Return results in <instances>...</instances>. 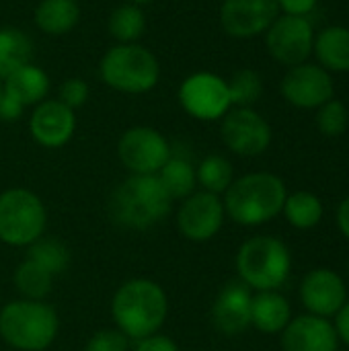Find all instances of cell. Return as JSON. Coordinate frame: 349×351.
<instances>
[{
    "label": "cell",
    "mask_w": 349,
    "mask_h": 351,
    "mask_svg": "<svg viewBox=\"0 0 349 351\" xmlns=\"http://www.w3.org/2000/svg\"><path fill=\"white\" fill-rule=\"evenodd\" d=\"M134 351H181V350H179V346H177L169 335L156 333V335H150V337H146V339L136 341V350Z\"/></svg>",
    "instance_id": "obj_34"
},
{
    "label": "cell",
    "mask_w": 349,
    "mask_h": 351,
    "mask_svg": "<svg viewBox=\"0 0 349 351\" xmlns=\"http://www.w3.org/2000/svg\"><path fill=\"white\" fill-rule=\"evenodd\" d=\"M47 210L41 197L27 187H10L0 193V243L29 247L45 234Z\"/></svg>",
    "instance_id": "obj_7"
},
{
    "label": "cell",
    "mask_w": 349,
    "mask_h": 351,
    "mask_svg": "<svg viewBox=\"0 0 349 351\" xmlns=\"http://www.w3.org/2000/svg\"><path fill=\"white\" fill-rule=\"evenodd\" d=\"M348 300V290L339 274L327 267L309 271L300 284V302L315 317H335Z\"/></svg>",
    "instance_id": "obj_16"
},
{
    "label": "cell",
    "mask_w": 349,
    "mask_h": 351,
    "mask_svg": "<svg viewBox=\"0 0 349 351\" xmlns=\"http://www.w3.org/2000/svg\"><path fill=\"white\" fill-rule=\"evenodd\" d=\"M80 14L78 0H39L33 10V23L43 35L62 37L76 29Z\"/></svg>",
    "instance_id": "obj_19"
},
{
    "label": "cell",
    "mask_w": 349,
    "mask_h": 351,
    "mask_svg": "<svg viewBox=\"0 0 349 351\" xmlns=\"http://www.w3.org/2000/svg\"><path fill=\"white\" fill-rule=\"evenodd\" d=\"M348 269H349V263H348Z\"/></svg>",
    "instance_id": "obj_41"
},
{
    "label": "cell",
    "mask_w": 349,
    "mask_h": 351,
    "mask_svg": "<svg viewBox=\"0 0 349 351\" xmlns=\"http://www.w3.org/2000/svg\"><path fill=\"white\" fill-rule=\"evenodd\" d=\"M251 290L241 282H228L212 304V325L226 337H237L251 327Z\"/></svg>",
    "instance_id": "obj_17"
},
{
    "label": "cell",
    "mask_w": 349,
    "mask_h": 351,
    "mask_svg": "<svg viewBox=\"0 0 349 351\" xmlns=\"http://www.w3.org/2000/svg\"><path fill=\"white\" fill-rule=\"evenodd\" d=\"M282 212L294 228L311 230L323 218V204L311 191H296V193L286 197Z\"/></svg>",
    "instance_id": "obj_28"
},
{
    "label": "cell",
    "mask_w": 349,
    "mask_h": 351,
    "mask_svg": "<svg viewBox=\"0 0 349 351\" xmlns=\"http://www.w3.org/2000/svg\"><path fill=\"white\" fill-rule=\"evenodd\" d=\"M171 152L169 140L150 125H134L117 142V158L130 175H156Z\"/></svg>",
    "instance_id": "obj_9"
},
{
    "label": "cell",
    "mask_w": 349,
    "mask_h": 351,
    "mask_svg": "<svg viewBox=\"0 0 349 351\" xmlns=\"http://www.w3.org/2000/svg\"><path fill=\"white\" fill-rule=\"evenodd\" d=\"M263 35L269 56L286 68L304 64L313 56L315 29L306 16L280 14Z\"/></svg>",
    "instance_id": "obj_10"
},
{
    "label": "cell",
    "mask_w": 349,
    "mask_h": 351,
    "mask_svg": "<svg viewBox=\"0 0 349 351\" xmlns=\"http://www.w3.org/2000/svg\"><path fill=\"white\" fill-rule=\"evenodd\" d=\"M288 197L284 181L274 173H249L230 183L222 204L226 216L241 226H261L282 214Z\"/></svg>",
    "instance_id": "obj_3"
},
{
    "label": "cell",
    "mask_w": 349,
    "mask_h": 351,
    "mask_svg": "<svg viewBox=\"0 0 349 351\" xmlns=\"http://www.w3.org/2000/svg\"><path fill=\"white\" fill-rule=\"evenodd\" d=\"M51 80L37 64H27L4 78V90L25 107H35L47 99Z\"/></svg>",
    "instance_id": "obj_22"
},
{
    "label": "cell",
    "mask_w": 349,
    "mask_h": 351,
    "mask_svg": "<svg viewBox=\"0 0 349 351\" xmlns=\"http://www.w3.org/2000/svg\"><path fill=\"white\" fill-rule=\"evenodd\" d=\"M313 53L327 72H349V27L329 25L315 33Z\"/></svg>",
    "instance_id": "obj_21"
},
{
    "label": "cell",
    "mask_w": 349,
    "mask_h": 351,
    "mask_svg": "<svg viewBox=\"0 0 349 351\" xmlns=\"http://www.w3.org/2000/svg\"><path fill=\"white\" fill-rule=\"evenodd\" d=\"M60 319L45 300H10L0 308V339L16 351H45L58 337Z\"/></svg>",
    "instance_id": "obj_4"
},
{
    "label": "cell",
    "mask_w": 349,
    "mask_h": 351,
    "mask_svg": "<svg viewBox=\"0 0 349 351\" xmlns=\"http://www.w3.org/2000/svg\"><path fill=\"white\" fill-rule=\"evenodd\" d=\"M169 317V296L148 278L123 282L111 298V319L130 341L160 333Z\"/></svg>",
    "instance_id": "obj_1"
},
{
    "label": "cell",
    "mask_w": 349,
    "mask_h": 351,
    "mask_svg": "<svg viewBox=\"0 0 349 351\" xmlns=\"http://www.w3.org/2000/svg\"><path fill=\"white\" fill-rule=\"evenodd\" d=\"M339 337L329 319L302 315L292 319L282 331L284 351H337Z\"/></svg>",
    "instance_id": "obj_18"
},
{
    "label": "cell",
    "mask_w": 349,
    "mask_h": 351,
    "mask_svg": "<svg viewBox=\"0 0 349 351\" xmlns=\"http://www.w3.org/2000/svg\"><path fill=\"white\" fill-rule=\"evenodd\" d=\"M226 82L232 107H253L263 95V78L257 70L241 68Z\"/></svg>",
    "instance_id": "obj_30"
},
{
    "label": "cell",
    "mask_w": 349,
    "mask_h": 351,
    "mask_svg": "<svg viewBox=\"0 0 349 351\" xmlns=\"http://www.w3.org/2000/svg\"><path fill=\"white\" fill-rule=\"evenodd\" d=\"M220 121L224 146L239 156H259L272 144V125L253 107H232Z\"/></svg>",
    "instance_id": "obj_11"
},
{
    "label": "cell",
    "mask_w": 349,
    "mask_h": 351,
    "mask_svg": "<svg viewBox=\"0 0 349 351\" xmlns=\"http://www.w3.org/2000/svg\"><path fill=\"white\" fill-rule=\"evenodd\" d=\"M27 259L35 261L56 278L64 274L66 267L70 265V251L62 241L53 237H41L27 247Z\"/></svg>",
    "instance_id": "obj_29"
},
{
    "label": "cell",
    "mask_w": 349,
    "mask_h": 351,
    "mask_svg": "<svg viewBox=\"0 0 349 351\" xmlns=\"http://www.w3.org/2000/svg\"><path fill=\"white\" fill-rule=\"evenodd\" d=\"M292 321V308L290 302L278 292H257L251 298V325L267 335L282 333L286 325Z\"/></svg>",
    "instance_id": "obj_20"
},
{
    "label": "cell",
    "mask_w": 349,
    "mask_h": 351,
    "mask_svg": "<svg viewBox=\"0 0 349 351\" xmlns=\"http://www.w3.org/2000/svg\"><path fill=\"white\" fill-rule=\"evenodd\" d=\"M130 339L119 329H101L93 333L84 351H128Z\"/></svg>",
    "instance_id": "obj_33"
},
{
    "label": "cell",
    "mask_w": 349,
    "mask_h": 351,
    "mask_svg": "<svg viewBox=\"0 0 349 351\" xmlns=\"http://www.w3.org/2000/svg\"><path fill=\"white\" fill-rule=\"evenodd\" d=\"M173 199L156 175H130L111 193L109 216L128 230H148L171 212Z\"/></svg>",
    "instance_id": "obj_2"
},
{
    "label": "cell",
    "mask_w": 349,
    "mask_h": 351,
    "mask_svg": "<svg viewBox=\"0 0 349 351\" xmlns=\"http://www.w3.org/2000/svg\"><path fill=\"white\" fill-rule=\"evenodd\" d=\"M33 41L31 37L12 25L0 27V78L4 80L14 70L33 62Z\"/></svg>",
    "instance_id": "obj_23"
},
{
    "label": "cell",
    "mask_w": 349,
    "mask_h": 351,
    "mask_svg": "<svg viewBox=\"0 0 349 351\" xmlns=\"http://www.w3.org/2000/svg\"><path fill=\"white\" fill-rule=\"evenodd\" d=\"M12 284H14L16 292L21 294V298L45 300L51 294L53 276L49 271H45L41 265H37L35 261L25 257V261L19 263L12 274Z\"/></svg>",
    "instance_id": "obj_26"
},
{
    "label": "cell",
    "mask_w": 349,
    "mask_h": 351,
    "mask_svg": "<svg viewBox=\"0 0 349 351\" xmlns=\"http://www.w3.org/2000/svg\"><path fill=\"white\" fill-rule=\"evenodd\" d=\"M278 16V0H222L220 4V27L234 39L263 35Z\"/></svg>",
    "instance_id": "obj_14"
},
{
    "label": "cell",
    "mask_w": 349,
    "mask_h": 351,
    "mask_svg": "<svg viewBox=\"0 0 349 351\" xmlns=\"http://www.w3.org/2000/svg\"><path fill=\"white\" fill-rule=\"evenodd\" d=\"M2 93H4V80L0 78V97H2Z\"/></svg>",
    "instance_id": "obj_40"
},
{
    "label": "cell",
    "mask_w": 349,
    "mask_h": 351,
    "mask_svg": "<svg viewBox=\"0 0 349 351\" xmlns=\"http://www.w3.org/2000/svg\"><path fill=\"white\" fill-rule=\"evenodd\" d=\"M282 97L298 109H319L335 95L331 74L319 64H298L288 68L280 84Z\"/></svg>",
    "instance_id": "obj_13"
},
{
    "label": "cell",
    "mask_w": 349,
    "mask_h": 351,
    "mask_svg": "<svg viewBox=\"0 0 349 351\" xmlns=\"http://www.w3.org/2000/svg\"><path fill=\"white\" fill-rule=\"evenodd\" d=\"M25 109H27V107L21 105L14 97H10L6 90L2 93V97H0V121L12 123V121H16V119L23 117Z\"/></svg>",
    "instance_id": "obj_35"
},
{
    "label": "cell",
    "mask_w": 349,
    "mask_h": 351,
    "mask_svg": "<svg viewBox=\"0 0 349 351\" xmlns=\"http://www.w3.org/2000/svg\"><path fill=\"white\" fill-rule=\"evenodd\" d=\"M337 228L349 241V195L337 208Z\"/></svg>",
    "instance_id": "obj_38"
},
{
    "label": "cell",
    "mask_w": 349,
    "mask_h": 351,
    "mask_svg": "<svg viewBox=\"0 0 349 351\" xmlns=\"http://www.w3.org/2000/svg\"><path fill=\"white\" fill-rule=\"evenodd\" d=\"M290 249L276 237H253L237 253L239 280L257 292L278 290L290 276Z\"/></svg>",
    "instance_id": "obj_6"
},
{
    "label": "cell",
    "mask_w": 349,
    "mask_h": 351,
    "mask_svg": "<svg viewBox=\"0 0 349 351\" xmlns=\"http://www.w3.org/2000/svg\"><path fill=\"white\" fill-rule=\"evenodd\" d=\"M125 2H132V4H138V6H146V4H152L154 0H125Z\"/></svg>",
    "instance_id": "obj_39"
},
{
    "label": "cell",
    "mask_w": 349,
    "mask_h": 351,
    "mask_svg": "<svg viewBox=\"0 0 349 351\" xmlns=\"http://www.w3.org/2000/svg\"><path fill=\"white\" fill-rule=\"evenodd\" d=\"M158 181L163 183L165 191L169 197L175 199H185L193 191H197V175H195V165L177 152H171L169 160L163 165V169L156 173Z\"/></svg>",
    "instance_id": "obj_24"
},
{
    "label": "cell",
    "mask_w": 349,
    "mask_h": 351,
    "mask_svg": "<svg viewBox=\"0 0 349 351\" xmlns=\"http://www.w3.org/2000/svg\"><path fill=\"white\" fill-rule=\"evenodd\" d=\"M88 95H91L88 84L78 76H70V78L62 80V84L58 86V97L56 99L62 101L66 107L76 111L88 101Z\"/></svg>",
    "instance_id": "obj_32"
},
{
    "label": "cell",
    "mask_w": 349,
    "mask_h": 351,
    "mask_svg": "<svg viewBox=\"0 0 349 351\" xmlns=\"http://www.w3.org/2000/svg\"><path fill=\"white\" fill-rule=\"evenodd\" d=\"M349 125V111L346 103L331 99L317 109V128L323 136H341Z\"/></svg>",
    "instance_id": "obj_31"
},
{
    "label": "cell",
    "mask_w": 349,
    "mask_h": 351,
    "mask_svg": "<svg viewBox=\"0 0 349 351\" xmlns=\"http://www.w3.org/2000/svg\"><path fill=\"white\" fill-rule=\"evenodd\" d=\"M148 27L144 6L123 2L109 12L107 31L115 43H140Z\"/></svg>",
    "instance_id": "obj_25"
},
{
    "label": "cell",
    "mask_w": 349,
    "mask_h": 351,
    "mask_svg": "<svg viewBox=\"0 0 349 351\" xmlns=\"http://www.w3.org/2000/svg\"><path fill=\"white\" fill-rule=\"evenodd\" d=\"M197 175V185L202 191L214 193V195H224L230 183L234 181V169L232 162L222 156V154H208L200 160L195 167Z\"/></svg>",
    "instance_id": "obj_27"
},
{
    "label": "cell",
    "mask_w": 349,
    "mask_h": 351,
    "mask_svg": "<svg viewBox=\"0 0 349 351\" xmlns=\"http://www.w3.org/2000/svg\"><path fill=\"white\" fill-rule=\"evenodd\" d=\"M76 132V113L58 99H45L29 115L31 138L49 150L64 148Z\"/></svg>",
    "instance_id": "obj_15"
},
{
    "label": "cell",
    "mask_w": 349,
    "mask_h": 351,
    "mask_svg": "<svg viewBox=\"0 0 349 351\" xmlns=\"http://www.w3.org/2000/svg\"><path fill=\"white\" fill-rule=\"evenodd\" d=\"M337 337L349 346V300H346V304L339 308V313L335 315V323H333Z\"/></svg>",
    "instance_id": "obj_37"
},
{
    "label": "cell",
    "mask_w": 349,
    "mask_h": 351,
    "mask_svg": "<svg viewBox=\"0 0 349 351\" xmlns=\"http://www.w3.org/2000/svg\"><path fill=\"white\" fill-rule=\"evenodd\" d=\"M177 99L181 109L197 121H220L232 109L226 78L208 70L185 76Z\"/></svg>",
    "instance_id": "obj_8"
},
{
    "label": "cell",
    "mask_w": 349,
    "mask_h": 351,
    "mask_svg": "<svg viewBox=\"0 0 349 351\" xmlns=\"http://www.w3.org/2000/svg\"><path fill=\"white\" fill-rule=\"evenodd\" d=\"M319 0H278L280 12L294 16H309L317 8Z\"/></svg>",
    "instance_id": "obj_36"
},
{
    "label": "cell",
    "mask_w": 349,
    "mask_h": 351,
    "mask_svg": "<svg viewBox=\"0 0 349 351\" xmlns=\"http://www.w3.org/2000/svg\"><path fill=\"white\" fill-rule=\"evenodd\" d=\"M99 76L111 90L146 95L160 80V62L142 43H115L103 53Z\"/></svg>",
    "instance_id": "obj_5"
},
{
    "label": "cell",
    "mask_w": 349,
    "mask_h": 351,
    "mask_svg": "<svg viewBox=\"0 0 349 351\" xmlns=\"http://www.w3.org/2000/svg\"><path fill=\"white\" fill-rule=\"evenodd\" d=\"M224 218L226 212H224L222 197L197 189L189 197L181 199L175 224L185 241L208 243L220 232Z\"/></svg>",
    "instance_id": "obj_12"
}]
</instances>
